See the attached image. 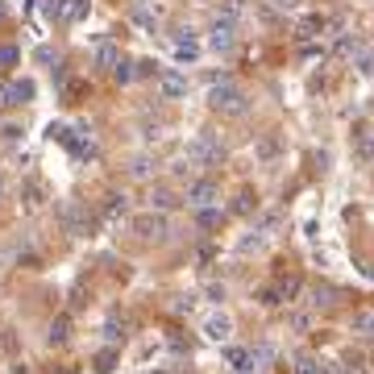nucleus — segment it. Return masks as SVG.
I'll use <instances>...</instances> for the list:
<instances>
[{
	"label": "nucleus",
	"instance_id": "nucleus-1",
	"mask_svg": "<svg viewBox=\"0 0 374 374\" xmlns=\"http://www.w3.org/2000/svg\"><path fill=\"white\" fill-rule=\"evenodd\" d=\"M208 108L221 113V117H246L249 96L233 83V79H221V83H212V92H208Z\"/></svg>",
	"mask_w": 374,
	"mask_h": 374
},
{
	"label": "nucleus",
	"instance_id": "nucleus-2",
	"mask_svg": "<svg viewBox=\"0 0 374 374\" xmlns=\"http://www.w3.org/2000/svg\"><path fill=\"white\" fill-rule=\"evenodd\" d=\"M183 158H187L196 171H212V167H221L224 146H221L217 133H196V137L187 142V150H183Z\"/></svg>",
	"mask_w": 374,
	"mask_h": 374
},
{
	"label": "nucleus",
	"instance_id": "nucleus-3",
	"mask_svg": "<svg viewBox=\"0 0 374 374\" xmlns=\"http://www.w3.org/2000/svg\"><path fill=\"white\" fill-rule=\"evenodd\" d=\"M129 229L142 237V241H167V233H171V221H167V212H137L133 221H129Z\"/></svg>",
	"mask_w": 374,
	"mask_h": 374
},
{
	"label": "nucleus",
	"instance_id": "nucleus-4",
	"mask_svg": "<svg viewBox=\"0 0 374 374\" xmlns=\"http://www.w3.org/2000/svg\"><path fill=\"white\" fill-rule=\"evenodd\" d=\"M58 224H63V233H71V237H88L92 217H88V208H83L79 199H63V204H58Z\"/></svg>",
	"mask_w": 374,
	"mask_h": 374
},
{
	"label": "nucleus",
	"instance_id": "nucleus-5",
	"mask_svg": "<svg viewBox=\"0 0 374 374\" xmlns=\"http://www.w3.org/2000/svg\"><path fill=\"white\" fill-rule=\"evenodd\" d=\"M183 204L187 208H208V204H221V187H217V179H208V175H199L187 183V192H183Z\"/></svg>",
	"mask_w": 374,
	"mask_h": 374
},
{
	"label": "nucleus",
	"instance_id": "nucleus-6",
	"mask_svg": "<svg viewBox=\"0 0 374 374\" xmlns=\"http://www.w3.org/2000/svg\"><path fill=\"white\" fill-rule=\"evenodd\" d=\"M199 333H204V337H208L212 346H224V341L233 337V316H229L224 308H212V312H208V316L199 321Z\"/></svg>",
	"mask_w": 374,
	"mask_h": 374
},
{
	"label": "nucleus",
	"instance_id": "nucleus-7",
	"mask_svg": "<svg viewBox=\"0 0 374 374\" xmlns=\"http://www.w3.org/2000/svg\"><path fill=\"white\" fill-rule=\"evenodd\" d=\"M208 50H212V54H233V50H237V25L217 17V21L208 25Z\"/></svg>",
	"mask_w": 374,
	"mask_h": 374
},
{
	"label": "nucleus",
	"instance_id": "nucleus-8",
	"mask_svg": "<svg viewBox=\"0 0 374 374\" xmlns=\"http://www.w3.org/2000/svg\"><path fill=\"white\" fill-rule=\"evenodd\" d=\"M33 100V83L29 79H13V83H0V108H21Z\"/></svg>",
	"mask_w": 374,
	"mask_h": 374
},
{
	"label": "nucleus",
	"instance_id": "nucleus-9",
	"mask_svg": "<svg viewBox=\"0 0 374 374\" xmlns=\"http://www.w3.org/2000/svg\"><path fill=\"white\" fill-rule=\"evenodd\" d=\"M158 96L162 100H183L187 96V75L175 71V67H167V71L158 75Z\"/></svg>",
	"mask_w": 374,
	"mask_h": 374
},
{
	"label": "nucleus",
	"instance_id": "nucleus-10",
	"mask_svg": "<svg viewBox=\"0 0 374 374\" xmlns=\"http://www.w3.org/2000/svg\"><path fill=\"white\" fill-rule=\"evenodd\" d=\"M171 42H175V58H179V63H196L199 58V38L192 29H175Z\"/></svg>",
	"mask_w": 374,
	"mask_h": 374
},
{
	"label": "nucleus",
	"instance_id": "nucleus-11",
	"mask_svg": "<svg viewBox=\"0 0 374 374\" xmlns=\"http://www.w3.org/2000/svg\"><path fill=\"white\" fill-rule=\"evenodd\" d=\"M353 154H358V162H374V125L353 129Z\"/></svg>",
	"mask_w": 374,
	"mask_h": 374
},
{
	"label": "nucleus",
	"instance_id": "nucleus-12",
	"mask_svg": "<svg viewBox=\"0 0 374 374\" xmlns=\"http://www.w3.org/2000/svg\"><path fill=\"white\" fill-rule=\"evenodd\" d=\"M121 58H125V54H121V46H117L113 38H100V42H96V67L113 71V67H117Z\"/></svg>",
	"mask_w": 374,
	"mask_h": 374
},
{
	"label": "nucleus",
	"instance_id": "nucleus-13",
	"mask_svg": "<svg viewBox=\"0 0 374 374\" xmlns=\"http://www.w3.org/2000/svg\"><path fill=\"white\" fill-rule=\"evenodd\" d=\"M125 337H129V321H125L121 312H113V316L104 321V341H108V346H121Z\"/></svg>",
	"mask_w": 374,
	"mask_h": 374
},
{
	"label": "nucleus",
	"instance_id": "nucleus-14",
	"mask_svg": "<svg viewBox=\"0 0 374 374\" xmlns=\"http://www.w3.org/2000/svg\"><path fill=\"white\" fill-rule=\"evenodd\" d=\"M333 303H337V287H328V283L308 287V308H333Z\"/></svg>",
	"mask_w": 374,
	"mask_h": 374
},
{
	"label": "nucleus",
	"instance_id": "nucleus-15",
	"mask_svg": "<svg viewBox=\"0 0 374 374\" xmlns=\"http://www.w3.org/2000/svg\"><path fill=\"white\" fill-rule=\"evenodd\" d=\"M366 46V38H362V33H353V29H346V33H341V38H337V58H353V54H358V50Z\"/></svg>",
	"mask_w": 374,
	"mask_h": 374
},
{
	"label": "nucleus",
	"instance_id": "nucleus-16",
	"mask_svg": "<svg viewBox=\"0 0 374 374\" xmlns=\"http://www.w3.org/2000/svg\"><path fill=\"white\" fill-rule=\"evenodd\" d=\"M125 217H129V199L125 196H108L104 199V221L108 224H121Z\"/></svg>",
	"mask_w": 374,
	"mask_h": 374
},
{
	"label": "nucleus",
	"instance_id": "nucleus-17",
	"mask_svg": "<svg viewBox=\"0 0 374 374\" xmlns=\"http://www.w3.org/2000/svg\"><path fill=\"white\" fill-rule=\"evenodd\" d=\"M246 13H249V0H221V13H217V17L241 25V21H246Z\"/></svg>",
	"mask_w": 374,
	"mask_h": 374
},
{
	"label": "nucleus",
	"instance_id": "nucleus-18",
	"mask_svg": "<svg viewBox=\"0 0 374 374\" xmlns=\"http://www.w3.org/2000/svg\"><path fill=\"white\" fill-rule=\"evenodd\" d=\"M349 328H353L358 337H366V341H374V312H370V308L353 312V321H349Z\"/></svg>",
	"mask_w": 374,
	"mask_h": 374
},
{
	"label": "nucleus",
	"instance_id": "nucleus-19",
	"mask_svg": "<svg viewBox=\"0 0 374 374\" xmlns=\"http://www.w3.org/2000/svg\"><path fill=\"white\" fill-rule=\"evenodd\" d=\"M175 204H179V196H175L171 187H154V192H150V208H154V212H171Z\"/></svg>",
	"mask_w": 374,
	"mask_h": 374
},
{
	"label": "nucleus",
	"instance_id": "nucleus-20",
	"mask_svg": "<svg viewBox=\"0 0 374 374\" xmlns=\"http://www.w3.org/2000/svg\"><path fill=\"white\" fill-rule=\"evenodd\" d=\"M71 341V316H54L50 321V346H67Z\"/></svg>",
	"mask_w": 374,
	"mask_h": 374
},
{
	"label": "nucleus",
	"instance_id": "nucleus-21",
	"mask_svg": "<svg viewBox=\"0 0 374 374\" xmlns=\"http://www.w3.org/2000/svg\"><path fill=\"white\" fill-rule=\"evenodd\" d=\"M133 25H137L142 33H154V29H158V13H150L146 4H133Z\"/></svg>",
	"mask_w": 374,
	"mask_h": 374
},
{
	"label": "nucleus",
	"instance_id": "nucleus-22",
	"mask_svg": "<svg viewBox=\"0 0 374 374\" xmlns=\"http://www.w3.org/2000/svg\"><path fill=\"white\" fill-rule=\"evenodd\" d=\"M221 221H224L221 204H208V208H196V224H199V229H217Z\"/></svg>",
	"mask_w": 374,
	"mask_h": 374
},
{
	"label": "nucleus",
	"instance_id": "nucleus-23",
	"mask_svg": "<svg viewBox=\"0 0 374 374\" xmlns=\"http://www.w3.org/2000/svg\"><path fill=\"white\" fill-rule=\"evenodd\" d=\"M321 29H324V17H316V13H312V17H303V21L296 25V38H299V42H308V38H316Z\"/></svg>",
	"mask_w": 374,
	"mask_h": 374
},
{
	"label": "nucleus",
	"instance_id": "nucleus-24",
	"mask_svg": "<svg viewBox=\"0 0 374 374\" xmlns=\"http://www.w3.org/2000/svg\"><path fill=\"white\" fill-rule=\"evenodd\" d=\"M274 362V349L271 346H254L249 349V370H266Z\"/></svg>",
	"mask_w": 374,
	"mask_h": 374
},
{
	"label": "nucleus",
	"instance_id": "nucleus-25",
	"mask_svg": "<svg viewBox=\"0 0 374 374\" xmlns=\"http://www.w3.org/2000/svg\"><path fill=\"white\" fill-rule=\"evenodd\" d=\"M353 67H358V75H366V79L374 75V46H370V42L353 54Z\"/></svg>",
	"mask_w": 374,
	"mask_h": 374
},
{
	"label": "nucleus",
	"instance_id": "nucleus-26",
	"mask_svg": "<svg viewBox=\"0 0 374 374\" xmlns=\"http://www.w3.org/2000/svg\"><path fill=\"white\" fill-rule=\"evenodd\" d=\"M154 167H158V162H154L150 154H137V158H133V167H129V175H133V179H150Z\"/></svg>",
	"mask_w": 374,
	"mask_h": 374
},
{
	"label": "nucleus",
	"instance_id": "nucleus-27",
	"mask_svg": "<svg viewBox=\"0 0 374 374\" xmlns=\"http://www.w3.org/2000/svg\"><path fill=\"white\" fill-rule=\"evenodd\" d=\"M233 212H237V217H254V212H258V196H254V192H241L237 204H233Z\"/></svg>",
	"mask_w": 374,
	"mask_h": 374
},
{
	"label": "nucleus",
	"instance_id": "nucleus-28",
	"mask_svg": "<svg viewBox=\"0 0 374 374\" xmlns=\"http://www.w3.org/2000/svg\"><path fill=\"white\" fill-rule=\"evenodd\" d=\"M42 17L46 21H67V0H46L42 4Z\"/></svg>",
	"mask_w": 374,
	"mask_h": 374
},
{
	"label": "nucleus",
	"instance_id": "nucleus-29",
	"mask_svg": "<svg viewBox=\"0 0 374 374\" xmlns=\"http://www.w3.org/2000/svg\"><path fill=\"white\" fill-rule=\"evenodd\" d=\"M42 204H46V192H42V183H29V187H25V208L33 212V208H42Z\"/></svg>",
	"mask_w": 374,
	"mask_h": 374
},
{
	"label": "nucleus",
	"instance_id": "nucleus-30",
	"mask_svg": "<svg viewBox=\"0 0 374 374\" xmlns=\"http://www.w3.org/2000/svg\"><path fill=\"white\" fill-rule=\"evenodd\" d=\"M287 324H291L296 333H308V328H312V312H303V308H296V312H287Z\"/></svg>",
	"mask_w": 374,
	"mask_h": 374
},
{
	"label": "nucleus",
	"instance_id": "nucleus-31",
	"mask_svg": "<svg viewBox=\"0 0 374 374\" xmlns=\"http://www.w3.org/2000/svg\"><path fill=\"white\" fill-rule=\"evenodd\" d=\"M321 366H324V362H316L312 353H299V358H296V374H321Z\"/></svg>",
	"mask_w": 374,
	"mask_h": 374
},
{
	"label": "nucleus",
	"instance_id": "nucleus-32",
	"mask_svg": "<svg viewBox=\"0 0 374 374\" xmlns=\"http://www.w3.org/2000/svg\"><path fill=\"white\" fill-rule=\"evenodd\" d=\"M158 63H150V58H142V63H133V79H158Z\"/></svg>",
	"mask_w": 374,
	"mask_h": 374
},
{
	"label": "nucleus",
	"instance_id": "nucleus-33",
	"mask_svg": "<svg viewBox=\"0 0 374 374\" xmlns=\"http://www.w3.org/2000/svg\"><path fill=\"white\" fill-rule=\"evenodd\" d=\"M113 79H117V83H129V79H133V63H129V58H121V63H117V67H113Z\"/></svg>",
	"mask_w": 374,
	"mask_h": 374
},
{
	"label": "nucleus",
	"instance_id": "nucleus-34",
	"mask_svg": "<svg viewBox=\"0 0 374 374\" xmlns=\"http://www.w3.org/2000/svg\"><path fill=\"white\" fill-rule=\"evenodd\" d=\"M113 362H117V349L108 346V349H104V353L96 358V370H100V374H108V370H113Z\"/></svg>",
	"mask_w": 374,
	"mask_h": 374
},
{
	"label": "nucleus",
	"instance_id": "nucleus-35",
	"mask_svg": "<svg viewBox=\"0 0 374 374\" xmlns=\"http://www.w3.org/2000/svg\"><path fill=\"white\" fill-rule=\"evenodd\" d=\"M17 58H21V54H17V46H0V71H9Z\"/></svg>",
	"mask_w": 374,
	"mask_h": 374
},
{
	"label": "nucleus",
	"instance_id": "nucleus-36",
	"mask_svg": "<svg viewBox=\"0 0 374 374\" xmlns=\"http://www.w3.org/2000/svg\"><path fill=\"white\" fill-rule=\"evenodd\" d=\"M204 296L212 299V303H221V299H224V283H208V287H204Z\"/></svg>",
	"mask_w": 374,
	"mask_h": 374
},
{
	"label": "nucleus",
	"instance_id": "nucleus-37",
	"mask_svg": "<svg viewBox=\"0 0 374 374\" xmlns=\"http://www.w3.org/2000/svg\"><path fill=\"white\" fill-rule=\"evenodd\" d=\"M271 9H274V13H296L299 0H271Z\"/></svg>",
	"mask_w": 374,
	"mask_h": 374
},
{
	"label": "nucleus",
	"instance_id": "nucleus-38",
	"mask_svg": "<svg viewBox=\"0 0 374 374\" xmlns=\"http://www.w3.org/2000/svg\"><path fill=\"white\" fill-rule=\"evenodd\" d=\"M21 133H25L21 125H4V129H0V137H4V142H17Z\"/></svg>",
	"mask_w": 374,
	"mask_h": 374
},
{
	"label": "nucleus",
	"instance_id": "nucleus-39",
	"mask_svg": "<svg viewBox=\"0 0 374 374\" xmlns=\"http://www.w3.org/2000/svg\"><path fill=\"white\" fill-rule=\"evenodd\" d=\"M192 308H196V299H192V296L175 299V312H179V316H183V312H192Z\"/></svg>",
	"mask_w": 374,
	"mask_h": 374
},
{
	"label": "nucleus",
	"instance_id": "nucleus-40",
	"mask_svg": "<svg viewBox=\"0 0 374 374\" xmlns=\"http://www.w3.org/2000/svg\"><path fill=\"white\" fill-rule=\"evenodd\" d=\"M341 374H366V366H362V362H358V358H349L346 366H341Z\"/></svg>",
	"mask_w": 374,
	"mask_h": 374
},
{
	"label": "nucleus",
	"instance_id": "nucleus-41",
	"mask_svg": "<svg viewBox=\"0 0 374 374\" xmlns=\"http://www.w3.org/2000/svg\"><path fill=\"white\" fill-rule=\"evenodd\" d=\"M0 199H4V175H0Z\"/></svg>",
	"mask_w": 374,
	"mask_h": 374
},
{
	"label": "nucleus",
	"instance_id": "nucleus-42",
	"mask_svg": "<svg viewBox=\"0 0 374 374\" xmlns=\"http://www.w3.org/2000/svg\"><path fill=\"white\" fill-rule=\"evenodd\" d=\"M154 374H175V370H167V366H162V370H154Z\"/></svg>",
	"mask_w": 374,
	"mask_h": 374
},
{
	"label": "nucleus",
	"instance_id": "nucleus-43",
	"mask_svg": "<svg viewBox=\"0 0 374 374\" xmlns=\"http://www.w3.org/2000/svg\"><path fill=\"white\" fill-rule=\"evenodd\" d=\"M0 21H4V4H0Z\"/></svg>",
	"mask_w": 374,
	"mask_h": 374
},
{
	"label": "nucleus",
	"instance_id": "nucleus-44",
	"mask_svg": "<svg viewBox=\"0 0 374 374\" xmlns=\"http://www.w3.org/2000/svg\"><path fill=\"white\" fill-rule=\"evenodd\" d=\"M246 374H258V370H246Z\"/></svg>",
	"mask_w": 374,
	"mask_h": 374
}]
</instances>
